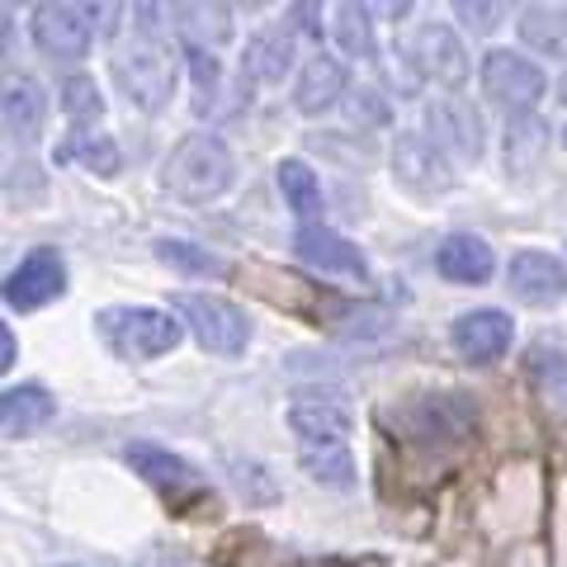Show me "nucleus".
<instances>
[{
  "label": "nucleus",
  "mask_w": 567,
  "mask_h": 567,
  "mask_svg": "<svg viewBox=\"0 0 567 567\" xmlns=\"http://www.w3.org/2000/svg\"><path fill=\"white\" fill-rule=\"evenodd\" d=\"M289 425L298 440V464L312 483L331 492L354 487V454H350V412L336 398H308L289 406Z\"/></svg>",
  "instance_id": "nucleus-1"
},
{
  "label": "nucleus",
  "mask_w": 567,
  "mask_h": 567,
  "mask_svg": "<svg viewBox=\"0 0 567 567\" xmlns=\"http://www.w3.org/2000/svg\"><path fill=\"white\" fill-rule=\"evenodd\" d=\"M233 175H237V162L218 133H189L175 142V152L166 156L162 185L181 204H208V199H218V194H227Z\"/></svg>",
  "instance_id": "nucleus-2"
},
{
  "label": "nucleus",
  "mask_w": 567,
  "mask_h": 567,
  "mask_svg": "<svg viewBox=\"0 0 567 567\" xmlns=\"http://www.w3.org/2000/svg\"><path fill=\"white\" fill-rule=\"evenodd\" d=\"M95 331L118 360H162L181 346V317L162 312V308H133V303H114L95 312Z\"/></svg>",
  "instance_id": "nucleus-3"
},
{
  "label": "nucleus",
  "mask_w": 567,
  "mask_h": 567,
  "mask_svg": "<svg viewBox=\"0 0 567 567\" xmlns=\"http://www.w3.org/2000/svg\"><path fill=\"white\" fill-rule=\"evenodd\" d=\"M171 312L181 317V327H189L194 341L213 354H241L251 346V322H246V312L218 293H175Z\"/></svg>",
  "instance_id": "nucleus-4"
},
{
  "label": "nucleus",
  "mask_w": 567,
  "mask_h": 567,
  "mask_svg": "<svg viewBox=\"0 0 567 567\" xmlns=\"http://www.w3.org/2000/svg\"><path fill=\"white\" fill-rule=\"evenodd\" d=\"M114 81H118V91L128 95V104L156 114V110L171 104L175 81H181V66H175L171 48H162V43H133L114 58Z\"/></svg>",
  "instance_id": "nucleus-5"
},
{
  "label": "nucleus",
  "mask_w": 567,
  "mask_h": 567,
  "mask_svg": "<svg viewBox=\"0 0 567 567\" xmlns=\"http://www.w3.org/2000/svg\"><path fill=\"white\" fill-rule=\"evenodd\" d=\"M402 58L412 62L421 81H435L445 91H458L468 81V52L450 24H416L402 39Z\"/></svg>",
  "instance_id": "nucleus-6"
},
{
  "label": "nucleus",
  "mask_w": 567,
  "mask_h": 567,
  "mask_svg": "<svg viewBox=\"0 0 567 567\" xmlns=\"http://www.w3.org/2000/svg\"><path fill=\"white\" fill-rule=\"evenodd\" d=\"M544 91H548V76L529 58H520V52L492 48L483 58V95L492 104H502L506 114H529L544 100Z\"/></svg>",
  "instance_id": "nucleus-7"
},
{
  "label": "nucleus",
  "mask_w": 567,
  "mask_h": 567,
  "mask_svg": "<svg viewBox=\"0 0 567 567\" xmlns=\"http://www.w3.org/2000/svg\"><path fill=\"white\" fill-rule=\"evenodd\" d=\"M33 43L58 62H81L95 43V6L43 0V6L33 10Z\"/></svg>",
  "instance_id": "nucleus-8"
},
{
  "label": "nucleus",
  "mask_w": 567,
  "mask_h": 567,
  "mask_svg": "<svg viewBox=\"0 0 567 567\" xmlns=\"http://www.w3.org/2000/svg\"><path fill=\"white\" fill-rule=\"evenodd\" d=\"M425 137L445 156H454V162H483V147H487L483 114L458 95H440L425 104Z\"/></svg>",
  "instance_id": "nucleus-9"
},
{
  "label": "nucleus",
  "mask_w": 567,
  "mask_h": 567,
  "mask_svg": "<svg viewBox=\"0 0 567 567\" xmlns=\"http://www.w3.org/2000/svg\"><path fill=\"white\" fill-rule=\"evenodd\" d=\"M62 289H66V260L58 256V246H33L6 275V303L14 312L48 308L52 298H62Z\"/></svg>",
  "instance_id": "nucleus-10"
},
{
  "label": "nucleus",
  "mask_w": 567,
  "mask_h": 567,
  "mask_svg": "<svg viewBox=\"0 0 567 567\" xmlns=\"http://www.w3.org/2000/svg\"><path fill=\"white\" fill-rule=\"evenodd\" d=\"M393 175H398V185H406L412 194H445V189H454L450 156L440 152L425 133H398V142H393Z\"/></svg>",
  "instance_id": "nucleus-11"
},
{
  "label": "nucleus",
  "mask_w": 567,
  "mask_h": 567,
  "mask_svg": "<svg viewBox=\"0 0 567 567\" xmlns=\"http://www.w3.org/2000/svg\"><path fill=\"white\" fill-rule=\"evenodd\" d=\"M123 458H128L133 473H142V477H147V483L162 492L166 502H175V506H185V502H194V496H204L199 473H194L181 454L152 445V440H137V445H128V450H123Z\"/></svg>",
  "instance_id": "nucleus-12"
},
{
  "label": "nucleus",
  "mask_w": 567,
  "mask_h": 567,
  "mask_svg": "<svg viewBox=\"0 0 567 567\" xmlns=\"http://www.w3.org/2000/svg\"><path fill=\"white\" fill-rule=\"evenodd\" d=\"M293 256L322 275H346V279H369V260L350 237L331 233L327 223H308L293 233Z\"/></svg>",
  "instance_id": "nucleus-13"
},
{
  "label": "nucleus",
  "mask_w": 567,
  "mask_h": 567,
  "mask_svg": "<svg viewBox=\"0 0 567 567\" xmlns=\"http://www.w3.org/2000/svg\"><path fill=\"white\" fill-rule=\"evenodd\" d=\"M511 341H516V327H511V317L502 308H473L464 317H454V327H450V346L464 354L468 364L502 360Z\"/></svg>",
  "instance_id": "nucleus-14"
},
{
  "label": "nucleus",
  "mask_w": 567,
  "mask_h": 567,
  "mask_svg": "<svg viewBox=\"0 0 567 567\" xmlns=\"http://www.w3.org/2000/svg\"><path fill=\"white\" fill-rule=\"evenodd\" d=\"M506 289L529 308H554L567 298V265L548 251H520L506 265Z\"/></svg>",
  "instance_id": "nucleus-15"
},
{
  "label": "nucleus",
  "mask_w": 567,
  "mask_h": 567,
  "mask_svg": "<svg viewBox=\"0 0 567 567\" xmlns=\"http://www.w3.org/2000/svg\"><path fill=\"white\" fill-rule=\"evenodd\" d=\"M406 421H412V435L416 440H440V445H450V440H464L473 425H477V406L464 402V393H425L406 406Z\"/></svg>",
  "instance_id": "nucleus-16"
},
{
  "label": "nucleus",
  "mask_w": 567,
  "mask_h": 567,
  "mask_svg": "<svg viewBox=\"0 0 567 567\" xmlns=\"http://www.w3.org/2000/svg\"><path fill=\"white\" fill-rule=\"evenodd\" d=\"M293 71V29L289 24H270L260 29L241 52V81L256 85H279Z\"/></svg>",
  "instance_id": "nucleus-17"
},
{
  "label": "nucleus",
  "mask_w": 567,
  "mask_h": 567,
  "mask_svg": "<svg viewBox=\"0 0 567 567\" xmlns=\"http://www.w3.org/2000/svg\"><path fill=\"white\" fill-rule=\"evenodd\" d=\"M341 95H350L346 91V66L336 58H327V52L308 58L303 71H298V85H293V110L317 118V114H327Z\"/></svg>",
  "instance_id": "nucleus-18"
},
{
  "label": "nucleus",
  "mask_w": 567,
  "mask_h": 567,
  "mask_svg": "<svg viewBox=\"0 0 567 567\" xmlns=\"http://www.w3.org/2000/svg\"><path fill=\"white\" fill-rule=\"evenodd\" d=\"M435 270L445 275L450 284H487L496 270V256L483 237L473 233H450L445 241L435 246Z\"/></svg>",
  "instance_id": "nucleus-19"
},
{
  "label": "nucleus",
  "mask_w": 567,
  "mask_h": 567,
  "mask_svg": "<svg viewBox=\"0 0 567 567\" xmlns=\"http://www.w3.org/2000/svg\"><path fill=\"white\" fill-rule=\"evenodd\" d=\"M548 118H539L535 110L529 114H511L506 118V137H502V152H506V171L511 175H529L539 171V162L548 156Z\"/></svg>",
  "instance_id": "nucleus-20"
},
{
  "label": "nucleus",
  "mask_w": 567,
  "mask_h": 567,
  "mask_svg": "<svg viewBox=\"0 0 567 567\" xmlns=\"http://www.w3.org/2000/svg\"><path fill=\"white\" fill-rule=\"evenodd\" d=\"M0 114H6V133H10V137H20V142L39 137L43 114H48L43 85L29 81V76H10V81H6V100H0Z\"/></svg>",
  "instance_id": "nucleus-21"
},
{
  "label": "nucleus",
  "mask_w": 567,
  "mask_h": 567,
  "mask_svg": "<svg viewBox=\"0 0 567 567\" xmlns=\"http://www.w3.org/2000/svg\"><path fill=\"white\" fill-rule=\"evenodd\" d=\"M52 412H58V402H52L48 388H39V383H20V388L0 393V425H6V435L39 431V425L52 421Z\"/></svg>",
  "instance_id": "nucleus-22"
},
{
  "label": "nucleus",
  "mask_w": 567,
  "mask_h": 567,
  "mask_svg": "<svg viewBox=\"0 0 567 567\" xmlns=\"http://www.w3.org/2000/svg\"><path fill=\"white\" fill-rule=\"evenodd\" d=\"M516 29L525 48H535L554 62H567V10L563 6H529L520 10Z\"/></svg>",
  "instance_id": "nucleus-23"
},
{
  "label": "nucleus",
  "mask_w": 567,
  "mask_h": 567,
  "mask_svg": "<svg viewBox=\"0 0 567 567\" xmlns=\"http://www.w3.org/2000/svg\"><path fill=\"white\" fill-rule=\"evenodd\" d=\"M275 181H279V194L284 204H289L298 218L308 223H322V185H317V175L308 162H298V156H289V162L275 166Z\"/></svg>",
  "instance_id": "nucleus-24"
},
{
  "label": "nucleus",
  "mask_w": 567,
  "mask_h": 567,
  "mask_svg": "<svg viewBox=\"0 0 567 567\" xmlns=\"http://www.w3.org/2000/svg\"><path fill=\"white\" fill-rule=\"evenodd\" d=\"M175 33L185 39V48H218L233 39V10L227 6H181L175 10Z\"/></svg>",
  "instance_id": "nucleus-25"
},
{
  "label": "nucleus",
  "mask_w": 567,
  "mask_h": 567,
  "mask_svg": "<svg viewBox=\"0 0 567 567\" xmlns=\"http://www.w3.org/2000/svg\"><path fill=\"white\" fill-rule=\"evenodd\" d=\"M58 162H81L85 171H95V175H118L123 156H118L110 133H71V142L58 147Z\"/></svg>",
  "instance_id": "nucleus-26"
},
{
  "label": "nucleus",
  "mask_w": 567,
  "mask_h": 567,
  "mask_svg": "<svg viewBox=\"0 0 567 567\" xmlns=\"http://www.w3.org/2000/svg\"><path fill=\"white\" fill-rule=\"evenodd\" d=\"M336 39H341L346 58H364L374 62V20H369V6H354V0H346V6H336Z\"/></svg>",
  "instance_id": "nucleus-27"
},
{
  "label": "nucleus",
  "mask_w": 567,
  "mask_h": 567,
  "mask_svg": "<svg viewBox=\"0 0 567 567\" xmlns=\"http://www.w3.org/2000/svg\"><path fill=\"white\" fill-rule=\"evenodd\" d=\"M529 374L539 379L544 402L554 406V412H563V416H567V354L548 350V346L539 341L535 350H529Z\"/></svg>",
  "instance_id": "nucleus-28"
},
{
  "label": "nucleus",
  "mask_w": 567,
  "mask_h": 567,
  "mask_svg": "<svg viewBox=\"0 0 567 567\" xmlns=\"http://www.w3.org/2000/svg\"><path fill=\"white\" fill-rule=\"evenodd\" d=\"M156 260L171 265V270H181V275H223L227 265L208 251V246H194L185 237H162L156 241Z\"/></svg>",
  "instance_id": "nucleus-29"
},
{
  "label": "nucleus",
  "mask_w": 567,
  "mask_h": 567,
  "mask_svg": "<svg viewBox=\"0 0 567 567\" xmlns=\"http://www.w3.org/2000/svg\"><path fill=\"white\" fill-rule=\"evenodd\" d=\"M62 114L71 123H95L104 114V95H100L95 76H81V71H76V76L62 81Z\"/></svg>",
  "instance_id": "nucleus-30"
},
{
  "label": "nucleus",
  "mask_w": 567,
  "mask_h": 567,
  "mask_svg": "<svg viewBox=\"0 0 567 567\" xmlns=\"http://www.w3.org/2000/svg\"><path fill=\"white\" fill-rule=\"evenodd\" d=\"M346 114H350V123H360V128H383V123L393 118L388 100L374 91V85H360V91H350L346 95Z\"/></svg>",
  "instance_id": "nucleus-31"
},
{
  "label": "nucleus",
  "mask_w": 567,
  "mask_h": 567,
  "mask_svg": "<svg viewBox=\"0 0 567 567\" xmlns=\"http://www.w3.org/2000/svg\"><path fill=\"white\" fill-rule=\"evenodd\" d=\"M185 58H189V71H194V85H199V95L213 100V91H218V58H213L208 48H185ZM208 110V104H204Z\"/></svg>",
  "instance_id": "nucleus-32"
},
{
  "label": "nucleus",
  "mask_w": 567,
  "mask_h": 567,
  "mask_svg": "<svg viewBox=\"0 0 567 567\" xmlns=\"http://www.w3.org/2000/svg\"><path fill=\"white\" fill-rule=\"evenodd\" d=\"M454 14L473 33H492L496 24H502V6H473V0H454Z\"/></svg>",
  "instance_id": "nucleus-33"
},
{
  "label": "nucleus",
  "mask_w": 567,
  "mask_h": 567,
  "mask_svg": "<svg viewBox=\"0 0 567 567\" xmlns=\"http://www.w3.org/2000/svg\"><path fill=\"white\" fill-rule=\"evenodd\" d=\"M289 14L298 20V29H303V33L322 39V20H317V14H322V6H289Z\"/></svg>",
  "instance_id": "nucleus-34"
},
{
  "label": "nucleus",
  "mask_w": 567,
  "mask_h": 567,
  "mask_svg": "<svg viewBox=\"0 0 567 567\" xmlns=\"http://www.w3.org/2000/svg\"><path fill=\"white\" fill-rule=\"evenodd\" d=\"M14 364V331L6 327V331H0V369H10Z\"/></svg>",
  "instance_id": "nucleus-35"
},
{
  "label": "nucleus",
  "mask_w": 567,
  "mask_h": 567,
  "mask_svg": "<svg viewBox=\"0 0 567 567\" xmlns=\"http://www.w3.org/2000/svg\"><path fill=\"white\" fill-rule=\"evenodd\" d=\"M563 100H567V81H563Z\"/></svg>",
  "instance_id": "nucleus-36"
},
{
  "label": "nucleus",
  "mask_w": 567,
  "mask_h": 567,
  "mask_svg": "<svg viewBox=\"0 0 567 567\" xmlns=\"http://www.w3.org/2000/svg\"><path fill=\"white\" fill-rule=\"evenodd\" d=\"M563 142H567V133H563Z\"/></svg>",
  "instance_id": "nucleus-37"
}]
</instances>
